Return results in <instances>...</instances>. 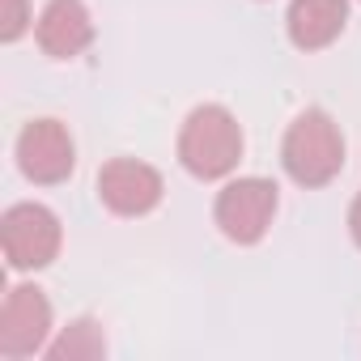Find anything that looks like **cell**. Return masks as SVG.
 <instances>
[{
    "instance_id": "6da1fadb",
    "label": "cell",
    "mask_w": 361,
    "mask_h": 361,
    "mask_svg": "<svg viewBox=\"0 0 361 361\" xmlns=\"http://www.w3.org/2000/svg\"><path fill=\"white\" fill-rule=\"evenodd\" d=\"M281 166L298 188H327L344 170V136H340L336 119L319 106L302 111L285 132Z\"/></svg>"
},
{
    "instance_id": "52a82bcc",
    "label": "cell",
    "mask_w": 361,
    "mask_h": 361,
    "mask_svg": "<svg viewBox=\"0 0 361 361\" xmlns=\"http://www.w3.org/2000/svg\"><path fill=\"white\" fill-rule=\"evenodd\" d=\"M161 174L136 157H115L98 170V200L115 217H145L161 204Z\"/></svg>"
},
{
    "instance_id": "9c48e42d",
    "label": "cell",
    "mask_w": 361,
    "mask_h": 361,
    "mask_svg": "<svg viewBox=\"0 0 361 361\" xmlns=\"http://www.w3.org/2000/svg\"><path fill=\"white\" fill-rule=\"evenodd\" d=\"M348 22V0H293L285 13L289 43L298 51H323L340 39Z\"/></svg>"
},
{
    "instance_id": "7a4b0ae2",
    "label": "cell",
    "mask_w": 361,
    "mask_h": 361,
    "mask_svg": "<svg viewBox=\"0 0 361 361\" xmlns=\"http://www.w3.org/2000/svg\"><path fill=\"white\" fill-rule=\"evenodd\" d=\"M238 157H243V128L226 106L204 102L183 119V132H178V161H183L188 174L226 178L238 166Z\"/></svg>"
},
{
    "instance_id": "8992f818",
    "label": "cell",
    "mask_w": 361,
    "mask_h": 361,
    "mask_svg": "<svg viewBox=\"0 0 361 361\" xmlns=\"http://www.w3.org/2000/svg\"><path fill=\"white\" fill-rule=\"evenodd\" d=\"M18 166L30 183L39 188H56L73 174L77 166V149H73V136L60 119H35L22 128L18 136Z\"/></svg>"
},
{
    "instance_id": "30bf717a",
    "label": "cell",
    "mask_w": 361,
    "mask_h": 361,
    "mask_svg": "<svg viewBox=\"0 0 361 361\" xmlns=\"http://www.w3.org/2000/svg\"><path fill=\"white\" fill-rule=\"evenodd\" d=\"M43 353L47 361H98L106 353V336L94 319H73Z\"/></svg>"
},
{
    "instance_id": "5b68a950",
    "label": "cell",
    "mask_w": 361,
    "mask_h": 361,
    "mask_svg": "<svg viewBox=\"0 0 361 361\" xmlns=\"http://www.w3.org/2000/svg\"><path fill=\"white\" fill-rule=\"evenodd\" d=\"M51 336V302L39 285H13L0 306V357H35Z\"/></svg>"
},
{
    "instance_id": "7c38bea8",
    "label": "cell",
    "mask_w": 361,
    "mask_h": 361,
    "mask_svg": "<svg viewBox=\"0 0 361 361\" xmlns=\"http://www.w3.org/2000/svg\"><path fill=\"white\" fill-rule=\"evenodd\" d=\"M348 234H353V243L361 247V192H357V200H353V209H348Z\"/></svg>"
},
{
    "instance_id": "3957f363",
    "label": "cell",
    "mask_w": 361,
    "mask_h": 361,
    "mask_svg": "<svg viewBox=\"0 0 361 361\" xmlns=\"http://www.w3.org/2000/svg\"><path fill=\"white\" fill-rule=\"evenodd\" d=\"M60 217L43 204H13L0 217V247H5L9 268L39 272L60 255Z\"/></svg>"
},
{
    "instance_id": "277c9868",
    "label": "cell",
    "mask_w": 361,
    "mask_h": 361,
    "mask_svg": "<svg viewBox=\"0 0 361 361\" xmlns=\"http://www.w3.org/2000/svg\"><path fill=\"white\" fill-rule=\"evenodd\" d=\"M272 213H276V183H268V178H234L213 204L221 234L238 247L259 243L272 226Z\"/></svg>"
},
{
    "instance_id": "ba28073f",
    "label": "cell",
    "mask_w": 361,
    "mask_h": 361,
    "mask_svg": "<svg viewBox=\"0 0 361 361\" xmlns=\"http://www.w3.org/2000/svg\"><path fill=\"white\" fill-rule=\"evenodd\" d=\"M35 35L51 60H73L94 43V22H90V9L81 0H47Z\"/></svg>"
},
{
    "instance_id": "8fae6325",
    "label": "cell",
    "mask_w": 361,
    "mask_h": 361,
    "mask_svg": "<svg viewBox=\"0 0 361 361\" xmlns=\"http://www.w3.org/2000/svg\"><path fill=\"white\" fill-rule=\"evenodd\" d=\"M26 30H30V5L26 0H5V9H0V39L18 43Z\"/></svg>"
}]
</instances>
